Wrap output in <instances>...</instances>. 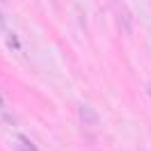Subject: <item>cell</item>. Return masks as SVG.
Here are the masks:
<instances>
[{"label":"cell","instance_id":"cell-4","mask_svg":"<svg viewBox=\"0 0 151 151\" xmlns=\"http://www.w3.org/2000/svg\"><path fill=\"white\" fill-rule=\"evenodd\" d=\"M0 108H5V101H2V94H0Z\"/></svg>","mask_w":151,"mask_h":151},{"label":"cell","instance_id":"cell-1","mask_svg":"<svg viewBox=\"0 0 151 151\" xmlns=\"http://www.w3.org/2000/svg\"><path fill=\"white\" fill-rule=\"evenodd\" d=\"M78 117H80V122L85 124V126H96V124L101 122L99 112H96L92 105H87V103H83L80 108H78Z\"/></svg>","mask_w":151,"mask_h":151},{"label":"cell","instance_id":"cell-2","mask_svg":"<svg viewBox=\"0 0 151 151\" xmlns=\"http://www.w3.org/2000/svg\"><path fill=\"white\" fill-rule=\"evenodd\" d=\"M7 44H9V48H12V50H16V53L23 50V44L19 41V37H16L14 32H7Z\"/></svg>","mask_w":151,"mask_h":151},{"label":"cell","instance_id":"cell-3","mask_svg":"<svg viewBox=\"0 0 151 151\" xmlns=\"http://www.w3.org/2000/svg\"><path fill=\"white\" fill-rule=\"evenodd\" d=\"M16 151H32V149H28V147H23L21 142H16Z\"/></svg>","mask_w":151,"mask_h":151},{"label":"cell","instance_id":"cell-5","mask_svg":"<svg viewBox=\"0 0 151 151\" xmlns=\"http://www.w3.org/2000/svg\"><path fill=\"white\" fill-rule=\"evenodd\" d=\"M149 96H151V87H149Z\"/></svg>","mask_w":151,"mask_h":151}]
</instances>
